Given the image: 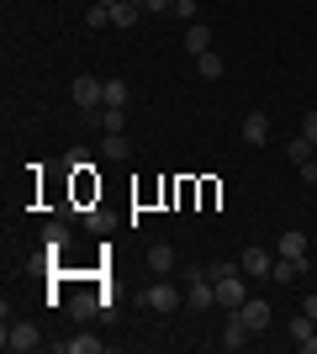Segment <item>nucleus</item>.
Wrapping results in <instances>:
<instances>
[{"label": "nucleus", "mask_w": 317, "mask_h": 354, "mask_svg": "<svg viewBox=\"0 0 317 354\" xmlns=\"http://www.w3.org/2000/svg\"><path fill=\"white\" fill-rule=\"evenodd\" d=\"M238 138L249 148H265V143H270V117H265V111H249V117L238 122Z\"/></svg>", "instance_id": "0eeeda50"}, {"label": "nucleus", "mask_w": 317, "mask_h": 354, "mask_svg": "<svg viewBox=\"0 0 317 354\" xmlns=\"http://www.w3.org/2000/svg\"><path fill=\"white\" fill-rule=\"evenodd\" d=\"M175 259H180L175 243H148V270L153 275H175Z\"/></svg>", "instance_id": "9b49d317"}, {"label": "nucleus", "mask_w": 317, "mask_h": 354, "mask_svg": "<svg viewBox=\"0 0 317 354\" xmlns=\"http://www.w3.org/2000/svg\"><path fill=\"white\" fill-rule=\"evenodd\" d=\"M106 339H95V333H75V339H64V354H101Z\"/></svg>", "instance_id": "2eb2a0df"}, {"label": "nucleus", "mask_w": 317, "mask_h": 354, "mask_svg": "<svg viewBox=\"0 0 317 354\" xmlns=\"http://www.w3.org/2000/svg\"><path fill=\"white\" fill-rule=\"evenodd\" d=\"M69 95H75L79 111H90V117H95V111L106 106V80H95V74H79L75 85H69Z\"/></svg>", "instance_id": "20e7f679"}, {"label": "nucleus", "mask_w": 317, "mask_h": 354, "mask_svg": "<svg viewBox=\"0 0 317 354\" xmlns=\"http://www.w3.org/2000/svg\"><path fill=\"white\" fill-rule=\"evenodd\" d=\"M302 133H307V143L317 148V111H307V122H302Z\"/></svg>", "instance_id": "b1692460"}, {"label": "nucleus", "mask_w": 317, "mask_h": 354, "mask_svg": "<svg viewBox=\"0 0 317 354\" xmlns=\"http://www.w3.org/2000/svg\"><path fill=\"white\" fill-rule=\"evenodd\" d=\"M249 333H254V328L243 323V312H227V323H222V349H243V344H249Z\"/></svg>", "instance_id": "9d476101"}, {"label": "nucleus", "mask_w": 317, "mask_h": 354, "mask_svg": "<svg viewBox=\"0 0 317 354\" xmlns=\"http://www.w3.org/2000/svg\"><path fill=\"white\" fill-rule=\"evenodd\" d=\"M180 301H185V291L169 281V275H159V281L143 291V307H148V312H180Z\"/></svg>", "instance_id": "7ed1b4c3"}, {"label": "nucleus", "mask_w": 317, "mask_h": 354, "mask_svg": "<svg viewBox=\"0 0 317 354\" xmlns=\"http://www.w3.org/2000/svg\"><path fill=\"white\" fill-rule=\"evenodd\" d=\"M101 153H106V159H111V164H122V159H127V153H133V143H127V133H106Z\"/></svg>", "instance_id": "dca6fc26"}, {"label": "nucleus", "mask_w": 317, "mask_h": 354, "mask_svg": "<svg viewBox=\"0 0 317 354\" xmlns=\"http://www.w3.org/2000/svg\"><path fill=\"white\" fill-rule=\"evenodd\" d=\"M185 307H191V312L217 307V286H211V270L206 265H191V270H185Z\"/></svg>", "instance_id": "f03ea898"}, {"label": "nucleus", "mask_w": 317, "mask_h": 354, "mask_svg": "<svg viewBox=\"0 0 317 354\" xmlns=\"http://www.w3.org/2000/svg\"><path fill=\"white\" fill-rule=\"evenodd\" d=\"M85 27H90V32H101V27H111V6H101V0H95L90 11H85Z\"/></svg>", "instance_id": "6ab92c4d"}, {"label": "nucleus", "mask_w": 317, "mask_h": 354, "mask_svg": "<svg viewBox=\"0 0 317 354\" xmlns=\"http://www.w3.org/2000/svg\"><path fill=\"white\" fill-rule=\"evenodd\" d=\"M95 301H101V296H90V291L75 296V317H95Z\"/></svg>", "instance_id": "4be33fe9"}, {"label": "nucleus", "mask_w": 317, "mask_h": 354, "mask_svg": "<svg viewBox=\"0 0 317 354\" xmlns=\"http://www.w3.org/2000/svg\"><path fill=\"white\" fill-rule=\"evenodd\" d=\"M0 344H6L11 354H32L37 344H43V333H37L32 323H6V339H0Z\"/></svg>", "instance_id": "39448f33"}, {"label": "nucleus", "mask_w": 317, "mask_h": 354, "mask_svg": "<svg viewBox=\"0 0 317 354\" xmlns=\"http://www.w3.org/2000/svg\"><path fill=\"white\" fill-rule=\"evenodd\" d=\"M286 153H291V164H307V159H312V143H307V133H296V138H291V143H286Z\"/></svg>", "instance_id": "aec40b11"}, {"label": "nucleus", "mask_w": 317, "mask_h": 354, "mask_svg": "<svg viewBox=\"0 0 317 354\" xmlns=\"http://www.w3.org/2000/svg\"><path fill=\"white\" fill-rule=\"evenodd\" d=\"M95 127H106V133H122V127H127V106H101V111H95Z\"/></svg>", "instance_id": "4468645a"}, {"label": "nucleus", "mask_w": 317, "mask_h": 354, "mask_svg": "<svg viewBox=\"0 0 317 354\" xmlns=\"http://www.w3.org/2000/svg\"><path fill=\"white\" fill-rule=\"evenodd\" d=\"M137 11H143V6H127V0H117V6H111V27H133Z\"/></svg>", "instance_id": "a211bd4d"}, {"label": "nucleus", "mask_w": 317, "mask_h": 354, "mask_svg": "<svg viewBox=\"0 0 317 354\" xmlns=\"http://www.w3.org/2000/svg\"><path fill=\"white\" fill-rule=\"evenodd\" d=\"M196 74H201V80H222V53H217V48H211V53H201V59H196Z\"/></svg>", "instance_id": "f3484780"}, {"label": "nucleus", "mask_w": 317, "mask_h": 354, "mask_svg": "<svg viewBox=\"0 0 317 354\" xmlns=\"http://www.w3.org/2000/svg\"><path fill=\"white\" fill-rule=\"evenodd\" d=\"M307 312H312V317H317V296H307Z\"/></svg>", "instance_id": "bb28decb"}, {"label": "nucleus", "mask_w": 317, "mask_h": 354, "mask_svg": "<svg viewBox=\"0 0 317 354\" xmlns=\"http://www.w3.org/2000/svg\"><path fill=\"white\" fill-rule=\"evenodd\" d=\"M238 270L249 275V281H270L275 259H270V249H259V243H254V249H243V254H238Z\"/></svg>", "instance_id": "423d86ee"}, {"label": "nucleus", "mask_w": 317, "mask_h": 354, "mask_svg": "<svg viewBox=\"0 0 317 354\" xmlns=\"http://www.w3.org/2000/svg\"><path fill=\"white\" fill-rule=\"evenodd\" d=\"M180 48L191 53V59L211 53V27H206V21H191V27H185V37H180Z\"/></svg>", "instance_id": "1a4fd4ad"}, {"label": "nucleus", "mask_w": 317, "mask_h": 354, "mask_svg": "<svg viewBox=\"0 0 317 354\" xmlns=\"http://www.w3.org/2000/svg\"><path fill=\"white\" fill-rule=\"evenodd\" d=\"M238 312H243V323L254 328V333H265V328L275 323V312H270V301H265V296H249V301H243Z\"/></svg>", "instance_id": "6e6552de"}, {"label": "nucleus", "mask_w": 317, "mask_h": 354, "mask_svg": "<svg viewBox=\"0 0 317 354\" xmlns=\"http://www.w3.org/2000/svg\"><path fill=\"white\" fill-rule=\"evenodd\" d=\"M127 6H143V0H127Z\"/></svg>", "instance_id": "cd10ccee"}, {"label": "nucleus", "mask_w": 317, "mask_h": 354, "mask_svg": "<svg viewBox=\"0 0 317 354\" xmlns=\"http://www.w3.org/2000/svg\"><path fill=\"white\" fill-rule=\"evenodd\" d=\"M302 270H307V259H286V254H280L275 270H270V281L275 286H291V281H302Z\"/></svg>", "instance_id": "ddd939ff"}, {"label": "nucleus", "mask_w": 317, "mask_h": 354, "mask_svg": "<svg viewBox=\"0 0 317 354\" xmlns=\"http://www.w3.org/2000/svg\"><path fill=\"white\" fill-rule=\"evenodd\" d=\"M169 16H180V21H196V0H175V6H169Z\"/></svg>", "instance_id": "5701e85b"}, {"label": "nucleus", "mask_w": 317, "mask_h": 354, "mask_svg": "<svg viewBox=\"0 0 317 354\" xmlns=\"http://www.w3.org/2000/svg\"><path fill=\"white\" fill-rule=\"evenodd\" d=\"M243 281H249V275L238 270V259H233V265H227V259H222V265H211V286H217V307H222V312H238L243 301H249V286H243Z\"/></svg>", "instance_id": "f257e3e1"}, {"label": "nucleus", "mask_w": 317, "mask_h": 354, "mask_svg": "<svg viewBox=\"0 0 317 354\" xmlns=\"http://www.w3.org/2000/svg\"><path fill=\"white\" fill-rule=\"evenodd\" d=\"M275 254H286V259H307V233H302V227H286L280 243H275Z\"/></svg>", "instance_id": "f8f14e48"}, {"label": "nucleus", "mask_w": 317, "mask_h": 354, "mask_svg": "<svg viewBox=\"0 0 317 354\" xmlns=\"http://www.w3.org/2000/svg\"><path fill=\"white\" fill-rule=\"evenodd\" d=\"M302 180H307V185L317 191V159H307V164H302Z\"/></svg>", "instance_id": "393cba45"}, {"label": "nucleus", "mask_w": 317, "mask_h": 354, "mask_svg": "<svg viewBox=\"0 0 317 354\" xmlns=\"http://www.w3.org/2000/svg\"><path fill=\"white\" fill-rule=\"evenodd\" d=\"M106 106H127V80H106Z\"/></svg>", "instance_id": "412c9836"}, {"label": "nucleus", "mask_w": 317, "mask_h": 354, "mask_svg": "<svg viewBox=\"0 0 317 354\" xmlns=\"http://www.w3.org/2000/svg\"><path fill=\"white\" fill-rule=\"evenodd\" d=\"M296 349H302V354H317V333H312V339H302Z\"/></svg>", "instance_id": "a878e982"}]
</instances>
